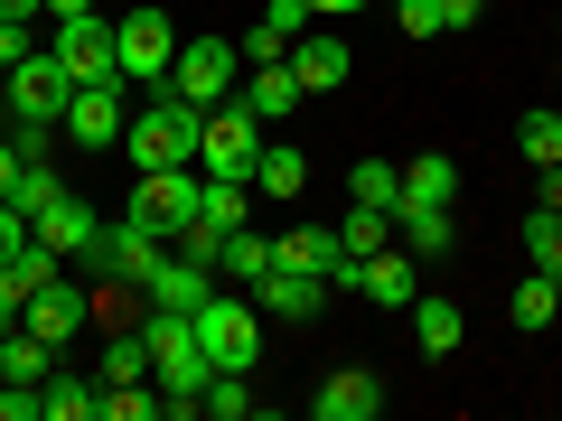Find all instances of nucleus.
<instances>
[{
	"mask_svg": "<svg viewBox=\"0 0 562 421\" xmlns=\"http://www.w3.org/2000/svg\"><path fill=\"white\" fill-rule=\"evenodd\" d=\"M198 132H206V113H198V103H179L169 84L140 103L132 122H122V140H132V169H198Z\"/></svg>",
	"mask_w": 562,
	"mask_h": 421,
	"instance_id": "f257e3e1",
	"label": "nucleus"
},
{
	"mask_svg": "<svg viewBox=\"0 0 562 421\" xmlns=\"http://www.w3.org/2000/svg\"><path fill=\"white\" fill-rule=\"evenodd\" d=\"M198 346H206V365H225V375H254V356H262V309L235 300V291H206Z\"/></svg>",
	"mask_w": 562,
	"mask_h": 421,
	"instance_id": "f03ea898",
	"label": "nucleus"
},
{
	"mask_svg": "<svg viewBox=\"0 0 562 421\" xmlns=\"http://www.w3.org/2000/svg\"><path fill=\"white\" fill-rule=\"evenodd\" d=\"M235 76H244V47L235 38H198V47H179V66H169V94L198 103V113H225V103H235Z\"/></svg>",
	"mask_w": 562,
	"mask_h": 421,
	"instance_id": "7ed1b4c3",
	"label": "nucleus"
},
{
	"mask_svg": "<svg viewBox=\"0 0 562 421\" xmlns=\"http://www.w3.org/2000/svg\"><path fill=\"white\" fill-rule=\"evenodd\" d=\"M113 66L122 84H169V66H179V29L160 20V10H132V20H113Z\"/></svg>",
	"mask_w": 562,
	"mask_h": 421,
	"instance_id": "20e7f679",
	"label": "nucleus"
},
{
	"mask_svg": "<svg viewBox=\"0 0 562 421\" xmlns=\"http://www.w3.org/2000/svg\"><path fill=\"white\" fill-rule=\"evenodd\" d=\"M160 253H169L160 225H150V216H122V225H103V235L85 243L76 262H94V272H113V281H132V291H140V281L160 272Z\"/></svg>",
	"mask_w": 562,
	"mask_h": 421,
	"instance_id": "39448f33",
	"label": "nucleus"
},
{
	"mask_svg": "<svg viewBox=\"0 0 562 421\" xmlns=\"http://www.w3.org/2000/svg\"><path fill=\"white\" fill-rule=\"evenodd\" d=\"M10 113H29V122H66V103H76V76H66V57L57 47H38V57H20L10 66Z\"/></svg>",
	"mask_w": 562,
	"mask_h": 421,
	"instance_id": "423d86ee",
	"label": "nucleus"
},
{
	"mask_svg": "<svg viewBox=\"0 0 562 421\" xmlns=\"http://www.w3.org/2000/svg\"><path fill=\"white\" fill-rule=\"evenodd\" d=\"M254 150H262V122L244 113V103L206 113V132H198V169L206 179H254Z\"/></svg>",
	"mask_w": 562,
	"mask_h": 421,
	"instance_id": "0eeeda50",
	"label": "nucleus"
},
{
	"mask_svg": "<svg viewBox=\"0 0 562 421\" xmlns=\"http://www.w3.org/2000/svg\"><path fill=\"white\" fill-rule=\"evenodd\" d=\"M198 197H206V169H140L132 216H150L160 235H179V225H198Z\"/></svg>",
	"mask_w": 562,
	"mask_h": 421,
	"instance_id": "6e6552de",
	"label": "nucleus"
},
{
	"mask_svg": "<svg viewBox=\"0 0 562 421\" xmlns=\"http://www.w3.org/2000/svg\"><path fill=\"white\" fill-rule=\"evenodd\" d=\"M122 122H132V84H76V103H66V140L76 150H113L122 140Z\"/></svg>",
	"mask_w": 562,
	"mask_h": 421,
	"instance_id": "1a4fd4ad",
	"label": "nucleus"
},
{
	"mask_svg": "<svg viewBox=\"0 0 562 421\" xmlns=\"http://www.w3.org/2000/svg\"><path fill=\"white\" fill-rule=\"evenodd\" d=\"M57 57H66L76 84H113L122 76L113 66V20H94V10H85V20H57Z\"/></svg>",
	"mask_w": 562,
	"mask_h": 421,
	"instance_id": "9d476101",
	"label": "nucleus"
},
{
	"mask_svg": "<svg viewBox=\"0 0 562 421\" xmlns=\"http://www.w3.org/2000/svg\"><path fill=\"white\" fill-rule=\"evenodd\" d=\"M85 319H94V300H85V291H76V281H47V291H29V300H20V328H38V338L47 346H66V338H76V328Z\"/></svg>",
	"mask_w": 562,
	"mask_h": 421,
	"instance_id": "9b49d317",
	"label": "nucleus"
},
{
	"mask_svg": "<svg viewBox=\"0 0 562 421\" xmlns=\"http://www.w3.org/2000/svg\"><path fill=\"white\" fill-rule=\"evenodd\" d=\"M357 300H375V309H413L422 291H413V253L403 243H384V253H357V281H347Z\"/></svg>",
	"mask_w": 562,
	"mask_h": 421,
	"instance_id": "f8f14e48",
	"label": "nucleus"
},
{
	"mask_svg": "<svg viewBox=\"0 0 562 421\" xmlns=\"http://www.w3.org/2000/svg\"><path fill=\"white\" fill-rule=\"evenodd\" d=\"M29 235H38V243H47V253H66V262H76V253H85V243H94V235H103V225H94V206H85V197H66V187H57V197H47V206H38V216H29Z\"/></svg>",
	"mask_w": 562,
	"mask_h": 421,
	"instance_id": "ddd939ff",
	"label": "nucleus"
},
{
	"mask_svg": "<svg viewBox=\"0 0 562 421\" xmlns=\"http://www.w3.org/2000/svg\"><path fill=\"white\" fill-rule=\"evenodd\" d=\"M254 291H262L272 319H319V309H328V281H319V272H291V262H272Z\"/></svg>",
	"mask_w": 562,
	"mask_h": 421,
	"instance_id": "4468645a",
	"label": "nucleus"
},
{
	"mask_svg": "<svg viewBox=\"0 0 562 421\" xmlns=\"http://www.w3.org/2000/svg\"><path fill=\"white\" fill-rule=\"evenodd\" d=\"M140 300H150V309H206V262H188L179 243H169L160 272L140 281Z\"/></svg>",
	"mask_w": 562,
	"mask_h": 421,
	"instance_id": "2eb2a0df",
	"label": "nucleus"
},
{
	"mask_svg": "<svg viewBox=\"0 0 562 421\" xmlns=\"http://www.w3.org/2000/svg\"><path fill=\"white\" fill-rule=\"evenodd\" d=\"M310 412H319V421H375V412H384V384L347 365V375H328L319 394H310Z\"/></svg>",
	"mask_w": 562,
	"mask_h": 421,
	"instance_id": "dca6fc26",
	"label": "nucleus"
},
{
	"mask_svg": "<svg viewBox=\"0 0 562 421\" xmlns=\"http://www.w3.org/2000/svg\"><path fill=\"white\" fill-rule=\"evenodd\" d=\"M291 76H301V94H328V84H347V47L328 29H301L291 38Z\"/></svg>",
	"mask_w": 562,
	"mask_h": 421,
	"instance_id": "f3484780",
	"label": "nucleus"
},
{
	"mask_svg": "<svg viewBox=\"0 0 562 421\" xmlns=\"http://www.w3.org/2000/svg\"><path fill=\"white\" fill-rule=\"evenodd\" d=\"M57 272H66V253H47V243H38V235H29V243H20V253H0V300L20 309V300H29V291H47V281H57Z\"/></svg>",
	"mask_w": 562,
	"mask_h": 421,
	"instance_id": "a211bd4d",
	"label": "nucleus"
},
{
	"mask_svg": "<svg viewBox=\"0 0 562 421\" xmlns=\"http://www.w3.org/2000/svg\"><path fill=\"white\" fill-rule=\"evenodd\" d=\"M235 103H244V113L262 122V132H272V122L291 113V103H310V94H301V76H291V57H281V66H254V84H244Z\"/></svg>",
	"mask_w": 562,
	"mask_h": 421,
	"instance_id": "6ab92c4d",
	"label": "nucleus"
},
{
	"mask_svg": "<svg viewBox=\"0 0 562 421\" xmlns=\"http://www.w3.org/2000/svg\"><path fill=\"white\" fill-rule=\"evenodd\" d=\"M254 187H262V197H301V187H310V160L291 150V140L262 132V150H254Z\"/></svg>",
	"mask_w": 562,
	"mask_h": 421,
	"instance_id": "aec40b11",
	"label": "nucleus"
},
{
	"mask_svg": "<svg viewBox=\"0 0 562 421\" xmlns=\"http://www.w3.org/2000/svg\"><path fill=\"white\" fill-rule=\"evenodd\" d=\"M450 197H460V160H441V150L403 160V206H450Z\"/></svg>",
	"mask_w": 562,
	"mask_h": 421,
	"instance_id": "412c9836",
	"label": "nucleus"
},
{
	"mask_svg": "<svg viewBox=\"0 0 562 421\" xmlns=\"http://www.w3.org/2000/svg\"><path fill=\"white\" fill-rule=\"evenodd\" d=\"M272 262H291V272H319V281H328V272L347 262V243L328 235V225H301V235H281V243H272Z\"/></svg>",
	"mask_w": 562,
	"mask_h": 421,
	"instance_id": "4be33fe9",
	"label": "nucleus"
},
{
	"mask_svg": "<svg viewBox=\"0 0 562 421\" xmlns=\"http://www.w3.org/2000/svg\"><path fill=\"white\" fill-rule=\"evenodd\" d=\"M0 375L10 384H47L57 375V346H47L38 328H10V338H0Z\"/></svg>",
	"mask_w": 562,
	"mask_h": 421,
	"instance_id": "5701e85b",
	"label": "nucleus"
},
{
	"mask_svg": "<svg viewBox=\"0 0 562 421\" xmlns=\"http://www.w3.org/2000/svg\"><path fill=\"white\" fill-rule=\"evenodd\" d=\"M394 243L403 253H450V206H394Z\"/></svg>",
	"mask_w": 562,
	"mask_h": 421,
	"instance_id": "b1692460",
	"label": "nucleus"
},
{
	"mask_svg": "<svg viewBox=\"0 0 562 421\" xmlns=\"http://www.w3.org/2000/svg\"><path fill=\"white\" fill-rule=\"evenodd\" d=\"M460 300H413V346L422 356H450V346H460Z\"/></svg>",
	"mask_w": 562,
	"mask_h": 421,
	"instance_id": "393cba45",
	"label": "nucleus"
},
{
	"mask_svg": "<svg viewBox=\"0 0 562 421\" xmlns=\"http://www.w3.org/2000/svg\"><path fill=\"white\" fill-rule=\"evenodd\" d=\"M216 272H225V281H262V272H272V243H262L254 225H235V235L216 243Z\"/></svg>",
	"mask_w": 562,
	"mask_h": 421,
	"instance_id": "a878e982",
	"label": "nucleus"
},
{
	"mask_svg": "<svg viewBox=\"0 0 562 421\" xmlns=\"http://www.w3.org/2000/svg\"><path fill=\"white\" fill-rule=\"evenodd\" d=\"M94 402H103V384H66V375L38 384V421H94Z\"/></svg>",
	"mask_w": 562,
	"mask_h": 421,
	"instance_id": "bb28decb",
	"label": "nucleus"
},
{
	"mask_svg": "<svg viewBox=\"0 0 562 421\" xmlns=\"http://www.w3.org/2000/svg\"><path fill=\"white\" fill-rule=\"evenodd\" d=\"M562 319V281L553 272H525L516 281V328H553Z\"/></svg>",
	"mask_w": 562,
	"mask_h": 421,
	"instance_id": "cd10ccee",
	"label": "nucleus"
},
{
	"mask_svg": "<svg viewBox=\"0 0 562 421\" xmlns=\"http://www.w3.org/2000/svg\"><path fill=\"white\" fill-rule=\"evenodd\" d=\"M338 243H347V253H384V243H394V216H384V206H357V197H347Z\"/></svg>",
	"mask_w": 562,
	"mask_h": 421,
	"instance_id": "c85d7f7f",
	"label": "nucleus"
},
{
	"mask_svg": "<svg viewBox=\"0 0 562 421\" xmlns=\"http://www.w3.org/2000/svg\"><path fill=\"white\" fill-rule=\"evenodd\" d=\"M103 384H150V338H140V328H122V338L103 346Z\"/></svg>",
	"mask_w": 562,
	"mask_h": 421,
	"instance_id": "c756f323",
	"label": "nucleus"
},
{
	"mask_svg": "<svg viewBox=\"0 0 562 421\" xmlns=\"http://www.w3.org/2000/svg\"><path fill=\"white\" fill-rule=\"evenodd\" d=\"M516 150H525L535 169H562V113H525V122H516Z\"/></svg>",
	"mask_w": 562,
	"mask_h": 421,
	"instance_id": "7c9ffc66",
	"label": "nucleus"
},
{
	"mask_svg": "<svg viewBox=\"0 0 562 421\" xmlns=\"http://www.w3.org/2000/svg\"><path fill=\"white\" fill-rule=\"evenodd\" d=\"M347 197H357V206H384V216H394V206H403V169H384V160H357Z\"/></svg>",
	"mask_w": 562,
	"mask_h": 421,
	"instance_id": "2f4dec72",
	"label": "nucleus"
},
{
	"mask_svg": "<svg viewBox=\"0 0 562 421\" xmlns=\"http://www.w3.org/2000/svg\"><path fill=\"white\" fill-rule=\"evenodd\" d=\"M0 197L20 206V216H38V206H47V197H57V169H47V160H20V179L0 187Z\"/></svg>",
	"mask_w": 562,
	"mask_h": 421,
	"instance_id": "473e14b6",
	"label": "nucleus"
},
{
	"mask_svg": "<svg viewBox=\"0 0 562 421\" xmlns=\"http://www.w3.org/2000/svg\"><path fill=\"white\" fill-rule=\"evenodd\" d=\"M160 412V394H140V384H103V402H94V421H150Z\"/></svg>",
	"mask_w": 562,
	"mask_h": 421,
	"instance_id": "72a5a7b5",
	"label": "nucleus"
},
{
	"mask_svg": "<svg viewBox=\"0 0 562 421\" xmlns=\"http://www.w3.org/2000/svg\"><path fill=\"white\" fill-rule=\"evenodd\" d=\"M206 412H216V421H244V412H254V384L216 365V375H206Z\"/></svg>",
	"mask_w": 562,
	"mask_h": 421,
	"instance_id": "f704fd0d",
	"label": "nucleus"
},
{
	"mask_svg": "<svg viewBox=\"0 0 562 421\" xmlns=\"http://www.w3.org/2000/svg\"><path fill=\"white\" fill-rule=\"evenodd\" d=\"M235 47H244V66H281V57H291V38H281L272 20H254V29H244Z\"/></svg>",
	"mask_w": 562,
	"mask_h": 421,
	"instance_id": "c9c22d12",
	"label": "nucleus"
},
{
	"mask_svg": "<svg viewBox=\"0 0 562 421\" xmlns=\"http://www.w3.org/2000/svg\"><path fill=\"white\" fill-rule=\"evenodd\" d=\"M20 57H38V29H29V20H0V76H10Z\"/></svg>",
	"mask_w": 562,
	"mask_h": 421,
	"instance_id": "e433bc0d",
	"label": "nucleus"
},
{
	"mask_svg": "<svg viewBox=\"0 0 562 421\" xmlns=\"http://www.w3.org/2000/svg\"><path fill=\"white\" fill-rule=\"evenodd\" d=\"M0 421H38V384H10V375H0Z\"/></svg>",
	"mask_w": 562,
	"mask_h": 421,
	"instance_id": "4c0bfd02",
	"label": "nucleus"
},
{
	"mask_svg": "<svg viewBox=\"0 0 562 421\" xmlns=\"http://www.w3.org/2000/svg\"><path fill=\"white\" fill-rule=\"evenodd\" d=\"M394 20L413 29V38H431V29H441V0H394Z\"/></svg>",
	"mask_w": 562,
	"mask_h": 421,
	"instance_id": "58836bf2",
	"label": "nucleus"
},
{
	"mask_svg": "<svg viewBox=\"0 0 562 421\" xmlns=\"http://www.w3.org/2000/svg\"><path fill=\"white\" fill-rule=\"evenodd\" d=\"M47 132H57V122H29V113H20V132H10V150H20V160H47Z\"/></svg>",
	"mask_w": 562,
	"mask_h": 421,
	"instance_id": "ea45409f",
	"label": "nucleus"
},
{
	"mask_svg": "<svg viewBox=\"0 0 562 421\" xmlns=\"http://www.w3.org/2000/svg\"><path fill=\"white\" fill-rule=\"evenodd\" d=\"M20 243H29V216H20L10 197H0V253H20Z\"/></svg>",
	"mask_w": 562,
	"mask_h": 421,
	"instance_id": "a19ab883",
	"label": "nucleus"
},
{
	"mask_svg": "<svg viewBox=\"0 0 562 421\" xmlns=\"http://www.w3.org/2000/svg\"><path fill=\"white\" fill-rule=\"evenodd\" d=\"M479 10L487 0H441V29H479Z\"/></svg>",
	"mask_w": 562,
	"mask_h": 421,
	"instance_id": "79ce46f5",
	"label": "nucleus"
},
{
	"mask_svg": "<svg viewBox=\"0 0 562 421\" xmlns=\"http://www.w3.org/2000/svg\"><path fill=\"white\" fill-rule=\"evenodd\" d=\"M535 206H562V169H543V179H535Z\"/></svg>",
	"mask_w": 562,
	"mask_h": 421,
	"instance_id": "37998d69",
	"label": "nucleus"
},
{
	"mask_svg": "<svg viewBox=\"0 0 562 421\" xmlns=\"http://www.w3.org/2000/svg\"><path fill=\"white\" fill-rule=\"evenodd\" d=\"M0 20H47V0H0Z\"/></svg>",
	"mask_w": 562,
	"mask_h": 421,
	"instance_id": "c03bdc74",
	"label": "nucleus"
},
{
	"mask_svg": "<svg viewBox=\"0 0 562 421\" xmlns=\"http://www.w3.org/2000/svg\"><path fill=\"white\" fill-rule=\"evenodd\" d=\"M310 10H319V20H357L366 0H310Z\"/></svg>",
	"mask_w": 562,
	"mask_h": 421,
	"instance_id": "a18cd8bd",
	"label": "nucleus"
},
{
	"mask_svg": "<svg viewBox=\"0 0 562 421\" xmlns=\"http://www.w3.org/2000/svg\"><path fill=\"white\" fill-rule=\"evenodd\" d=\"M85 10H94V0H47V20H85Z\"/></svg>",
	"mask_w": 562,
	"mask_h": 421,
	"instance_id": "49530a36",
	"label": "nucleus"
},
{
	"mask_svg": "<svg viewBox=\"0 0 562 421\" xmlns=\"http://www.w3.org/2000/svg\"><path fill=\"white\" fill-rule=\"evenodd\" d=\"M10 179H20V150H10V140H0V187H10Z\"/></svg>",
	"mask_w": 562,
	"mask_h": 421,
	"instance_id": "de8ad7c7",
	"label": "nucleus"
}]
</instances>
